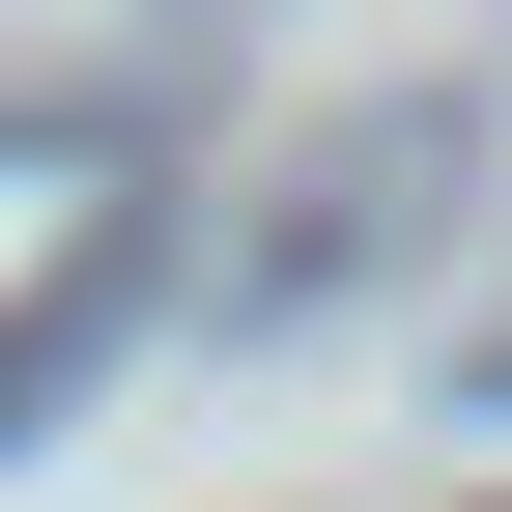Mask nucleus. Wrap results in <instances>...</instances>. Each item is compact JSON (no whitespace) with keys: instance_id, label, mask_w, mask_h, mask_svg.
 <instances>
[{"instance_id":"f257e3e1","label":"nucleus","mask_w":512,"mask_h":512,"mask_svg":"<svg viewBox=\"0 0 512 512\" xmlns=\"http://www.w3.org/2000/svg\"><path fill=\"white\" fill-rule=\"evenodd\" d=\"M114 313H143V200H86V256H57V285L0 313V456H29V427L86 399V342H114Z\"/></svg>"},{"instance_id":"f03ea898","label":"nucleus","mask_w":512,"mask_h":512,"mask_svg":"<svg viewBox=\"0 0 512 512\" xmlns=\"http://www.w3.org/2000/svg\"><path fill=\"white\" fill-rule=\"evenodd\" d=\"M484 399H512V342H484Z\"/></svg>"}]
</instances>
